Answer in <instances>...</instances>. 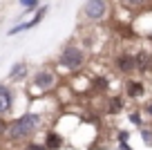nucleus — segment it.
<instances>
[{"label": "nucleus", "mask_w": 152, "mask_h": 150, "mask_svg": "<svg viewBox=\"0 0 152 150\" xmlns=\"http://www.w3.org/2000/svg\"><path fill=\"white\" fill-rule=\"evenodd\" d=\"M40 126H43V114L40 112H25L20 117L11 119L9 123H5V137L9 141H23L36 135Z\"/></svg>", "instance_id": "nucleus-1"}, {"label": "nucleus", "mask_w": 152, "mask_h": 150, "mask_svg": "<svg viewBox=\"0 0 152 150\" xmlns=\"http://www.w3.org/2000/svg\"><path fill=\"white\" fill-rule=\"evenodd\" d=\"M58 65H61L63 70H67V72H78V70H83V65H85V52H83L78 45L69 43V45H65V47L61 49Z\"/></svg>", "instance_id": "nucleus-2"}, {"label": "nucleus", "mask_w": 152, "mask_h": 150, "mask_svg": "<svg viewBox=\"0 0 152 150\" xmlns=\"http://www.w3.org/2000/svg\"><path fill=\"white\" fill-rule=\"evenodd\" d=\"M58 85V74L49 67H40L36 74L31 76V88L36 92H49Z\"/></svg>", "instance_id": "nucleus-3"}, {"label": "nucleus", "mask_w": 152, "mask_h": 150, "mask_svg": "<svg viewBox=\"0 0 152 150\" xmlns=\"http://www.w3.org/2000/svg\"><path fill=\"white\" fill-rule=\"evenodd\" d=\"M107 9L110 5L103 2V0H92V2H85L83 5V16L87 20H103L107 16Z\"/></svg>", "instance_id": "nucleus-4"}, {"label": "nucleus", "mask_w": 152, "mask_h": 150, "mask_svg": "<svg viewBox=\"0 0 152 150\" xmlns=\"http://www.w3.org/2000/svg\"><path fill=\"white\" fill-rule=\"evenodd\" d=\"M114 67H116L121 74H132V72H137V61H134V54L121 52L119 56L114 58Z\"/></svg>", "instance_id": "nucleus-5"}, {"label": "nucleus", "mask_w": 152, "mask_h": 150, "mask_svg": "<svg viewBox=\"0 0 152 150\" xmlns=\"http://www.w3.org/2000/svg\"><path fill=\"white\" fill-rule=\"evenodd\" d=\"M45 14H47V7H38V14H34L31 20H27V23H20V25H14V27H11L7 34H9V36H16V34H20V32H27V29L36 27V25L45 18Z\"/></svg>", "instance_id": "nucleus-6"}, {"label": "nucleus", "mask_w": 152, "mask_h": 150, "mask_svg": "<svg viewBox=\"0 0 152 150\" xmlns=\"http://www.w3.org/2000/svg\"><path fill=\"white\" fill-rule=\"evenodd\" d=\"M14 105V92L7 83H0V117H5Z\"/></svg>", "instance_id": "nucleus-7"}, {"label": "nucleus", "mask_w": 152, "mask_h": 150, "mask_svg": "<svg viewBox=\"0 0 152 150\" xmlns=\"http://www.w3.org/2000/svg\"><path fill=\"white\" fill-rule=\"evenodd\" d=\"M125 94H128L130 99H141L143 94H145V83L143 81H139V79H132V81H128L125 83Z\"/></svg>", "instance_id": "nucleus-8"}, {"label": "nucleus", "mask_w": 152, "mask_h": 150, "mask_svg": "<svg viewBox=\"0 0 152 150\" xmlns=\"http://www.w3.org/2000/svg\"><path fill=\"white\" fill-rule=\"evenodd\" d=\"M63 143H65V139H63V135L61 132H54V130H49L47 132V137H45V150H61L63 148Z\"/></svg>", "instance_id": "nucleus-9"}, {"label": "nucleus", "mask_w": 152, "mask_h": 150, "mask_svg": "<svg viewBox=\"0 0 152 150\" xmlns=\"http://www.w3.org/2000/svg\"><path fill=\"white\" fill-rule=\"evenodd\" d=\"M27 72H29L27 63H14L11 70H9V81L11 83H20V81L27 76Z\"/></svg>", "instance_id": "nucleus-10"}, {"label": "nucleus", "mask_w": 152, "mask_h": 150, "mask_svg": "<svg viewBox=\"0 0 152 150\" xmlns=\"http://www.w3.org/2000/svg\"><path fill=\"white\" fill-rule=\"evenodd\" d=\"M90 90L92 92H107L110 90V79L107 76H94L90 83Z\"/></svg>", "instance_id": "nucleus-11"}, {"label": "nucleus", "mask_w": 152, "mask_h": 150, "mask_svg": "<svg viewBox=\"0 0 152 150\" xmlns=\"http://www.w3.org/2000/svg\"><path fill=\"white\" fill-rule=\"evenodd\" d=\"M123 110V99L121 96H110L107 103H105V112L107 114H119Z\"/></svg>", "instance_id": "nucleus-12"}, {"label": "nucleus", "mask_w": 152, "mask_h": 150, "mask_svg": "<svg viewBox=\"0 0 152 150\" xmlns=\"http://www.w3.org/2000/svg\"><path fill=\"white\" fill-rule=\"evenodd\" d=\"M141 139L145 146H152V128H148V126L141 128Z\"/></svg>", "instance_id": "nucleus-13"}, {"label": "nucleus", "mask_w": 152, "mask_h": 150, "mask_svg": "<svg viewBox=\"0 0 152 150\" xmlns=\"http://www.w3.org/2000/svg\"><path fill=\"white\" fill-rule=\"evenodd\" d=\"M130 121H132L134 126L143 128V117H141V112H130Z\"/></svg>", "instance_id": "nucleus-14"}, {"label": "nucleus", "mask_w": 152, "mask_h": 150, "mask_svg": "<svg viewBox=\"0 0 152 150\" xmlns=\"http://www.w3.org/2000/svg\"><path fill=\"white\" fill-rule=\"evenodd\" d=\"M116 139H119V146H121V143H128V139H130V132H128V130H119Z\"/></svg>", "instance_id": "nucleus-15"}, {"label": "nucleus", "mask_w": 152, "mask_h": 150, "mask_svg": "<svg viewBox=\"0 0 152 150\" xmlns=\"http://www.w3.org/2000/svg\"><path fill=\"white\" fill-rule=\"evenodd\" d=\"M20 7H23V9H38V2L36 0H23Z\"/></svg>", "instance_id": "nucleus-16"}, {"label": "nucleus", "mask_w": 152, "mask_h": 150, "mask_svg": "<svg viewBox=\"0 0 152 150\" xmlns=\"http://www.w3.org/2000/svg\"><path fill=\"white\" fill-rule=\"evenodd\" d=\"M143 114L152 119V99H150V101H145V103H143Z\"/></svg>", "instance_id": "nucleus-17"}, {"label": "nucleus", "mask_w": 152, "mask_h": 150, "mask_svg": "<svg viewBox=\"0 0 152 150\" xmlns=\"http://www.w3.org/2000/svg\"><path fill=\"white\" fill-rule=\"evenodd\" d=\"M23 150H45V146H38V143H27Z\"/></svg>", "instance_id": "nucleus-18"}, {"label": "nucleus", "mask_w": 152, "mask_h": 150, "mask_svg": "<svg viewBox=\"0 0 152 150\" xmlns=\"http://www.w3.org/2000/svg\"><path fill=\"white\" fill-rule=\"evenodd\" d=\"M119 148H121V150H132V146H130V143H121Z\"/></svg>", "instance_id": "nucleus-19"}]
</instances>
